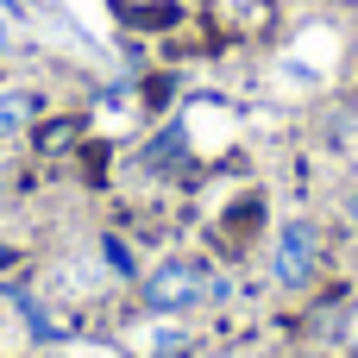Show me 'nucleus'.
Returning <instances> with one entry per match:
<instances>
[{
  "mask_svg": "<svg viewBox=\"0 0 358 358\" xmlns=\"http://www.w3.org/2000/svg\"><path fill=\"white\" fill-rule=\"evenodd\" d=\"M214 271L201 258H164L157 271H145V308L151 315H189L214 296Z\"/></svg>",
  "mask_w": 358,
  "mask_h": 358,
  "instance_id": "f257e3e1",
  "label": "nucleus"
},
{
  "mask_svg": "<svg viewBox=\"0 0 358 358\" xmlns=\"http://www.w3.org/2000/svg\"><path fill=\"white\" fill-rule=\"evenodd\" d=\"M101 252H107V264H113L120 277H132V271H138V264H132V252H126L120 239H101Z\"/></svg>",
  "mask_w": 358,
  "mask_h": 358,
  "instance_id": "39448f33",
  "label": "nucleus"
},
{
  "mask_svg": "<svg viewBox=\"0 0 358 358\" xmlns=\"http://www.w3.org/2000/svg\"><path fill=\"white\" fill-rule=\"evenodd\" d=\"M271 277L283 289H308L321 277V227L315 220H283L271 239Z\"/></svg>",
  "mask_w": 358,
  "mask_h": 358,
  "instance_id": "f03ea898",
  "label": "nucleus"
},
{
  "mask_svg": "<svg viewBox=\"0 0 358 358\" xmlns=\"http://www.w3.org/2000/svg\"><path fill=\"white\" fill-rule=\"evenodd\" d=\"M31 113H38V94H31V88H6V94H0V132H19Z\"/></svg>",
  "mask_w": 358,
  "mask_h": 358,
  "instance_id": "7ed1b4c3",
  "label": "nucleus"
},
{
  "mask_svg": "<svg viewBox=\"0 0 358 358\" xmlns=\"http://www.w3.org/2000/svg\"><path fill=\"white\" fill-rule=\"evenodd\" d=\"M346 352H352V358H358V321H352V334H346Z\"/></svg>",
  "mask_w": 358,
  "mask_h": 358,
  "instance_id": "423d86ee",
  "label": "nucleus"
},
{
  "mask_svg": "<svg viewBox=\"0 0 358 358\" xmlns=\"http://www.w3.org/2000/svg\"><path fill=\"white\" fill-rule=\"evenodd\" d=\"M346 214H352V233H358V189H352V201H346Z\"/></svg>",
  "mask_w": 358,
  "mask_h": 358,
  "instance_id": "0eeeda50",
  "label": "nucleus"
},
{
  "mask_svg": "<svg viewBox=\"0 0 358 358\" xmlns=\"http://www.w3.org/2000/svg\"><path fill=\"white\" fill-rule=\"evenodd\" d=\"M182 346V327H145V352H176Z\"/></svg>",
  "mask_w": 358,
  "mask_h": 358,
  "instance_id": "20e7f679",
  "label": "nucleus"
}]
</instances>
